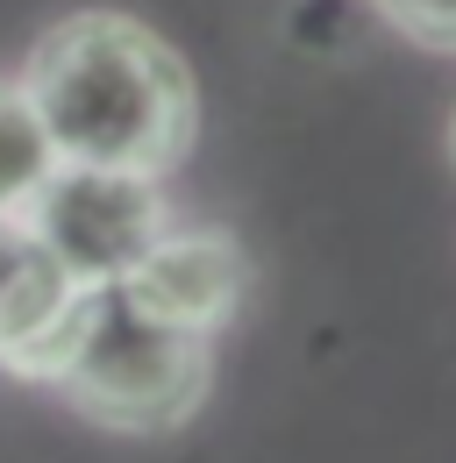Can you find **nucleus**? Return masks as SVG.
<instances>
[{
	"mask_svg": "<svg viewBox=\"0 0 456 463\" xmlns=\"http://www.w3.org/2000/svg\"><path fill=\"white\" fill-rule=\"evenodd\" d=\"M51 165H57V143L36 115V100H29V86L0 79V214H29Z\"/></svg>",
	"mask_w": 456,
	"mask_h": 463,
	"instance_id": "6",
	"label": "nucleus"
},
{
	"mask_svg": "<svg viewBox=\"0 0 456 463\" xmlns=\"http://www.w3.org/2000/svg\"><path fill=\"white\" fill-rule=\"evenodd\" d=\"M385 22H393L406 43L435 51V58H456V0H371Z\"/></svg>",
	"mask_w": 456,
	"mask_h": 463,
	"instance_id": "7",
	"label": "nucleus"
},
{
	"mask_svg": "<svg viewBox=\"0 0 456 463\" xmlns=\"http://www.w3.org/2000/svg\"><path fill=\"white\" fill-rule=\"evenodd\" d=\"M57 157L165 178L200 136V86L157 29L121 7H79L51 22L22 71Z\"/></svg>",
	"mask_w": 456,
	"mask_h": 463,
	"instance_id": "1",
	"label": "nucleus"
},
{
	"mask_svg": "<svg viewBox=\"0 0 456 463\" xmlns=\"http://www.w3.org/2000/svg\"><path fill=\"white\" fill-rule=\"evenodd\" d=\"M51 385L71 413L114 435H171L185 428L207 385H214V349L207 335H185L157 314H143L128 292L100 279L79 299V321L51 364Z\"/></svg>",
	"mask_w": 456,
	"mask_h": 463,
	"instance_id": "2",
	"label": "nucleus"
},
{
	"mask_svg": "<svg viewBox=\"0 0 456 463\" xmlns=\"http://www.w3.org/2000/svg\"><path fill=\"white\" fill-rule=\"evenodd\" d=\"M143 314H157L185 335H222L250 299V250L222 229H157V242L114 279Z\"/></svg>",
	"mask_w": 456,
	"mask_h": 463,
	"instance_id": "4",
	"label": "nucleus"
},
{
	"mask_svg": "<svg viewBox=\"0 0 456 463\" xmlns=\"http://www.w3.org/2000/svg\"><path fill=\"white\" fill-rule=\"evenodd\" d=\"M86 279H71L22 214H0V371L43 385L79 321Z\"/></svg>",
	"mask_w": 456,
	"mask_h": 463,
	"instance_id": "5",
	"label": "nucleus"
},
{
	"mask_svg": "<svg viewBox=\"0 0 456 463\" xmlns=\"http://www.w3.org/2000/svg\"><path fill=\"white\" fill-rule=\"evenodd\" d=\"M450 150H456V128H450Z\"/></svg>",
	"mask_w": 456,
	"mask_h": 463,
	"instance_id": "8",
	"label": "nucleus"
},
{
	"mask_svg": "<svg viewBox=\"0 0 456 463\" xmlns=\"http://www.w3.org/2000/svg\"><path fill=\"white\" fill-rule=\"evenodd\" d=\"M22 222L43 235V250H51L71 279L100 286V279H121V271L157 242V229H165L171 214H165L157 178L121 172V165L57 157Z\"/></svg>",
	"mask_w": 456,
	"mask_h": 463,
	"instance_id": "3",
	"label": "nucleus"
}]
</instances>
